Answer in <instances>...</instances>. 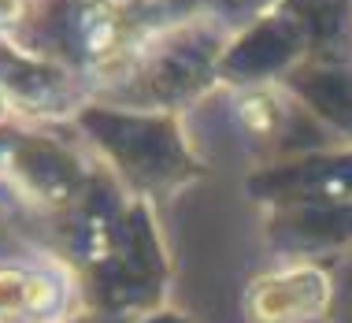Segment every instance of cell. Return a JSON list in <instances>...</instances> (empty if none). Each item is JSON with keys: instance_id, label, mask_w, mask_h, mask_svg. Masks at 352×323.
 I'll return each instance as SVG.
<instances>
[{"instance_id": "obj_4", "label": "cell", "mask_w": 352, "mask_h": 323, "mask_svg": "<svg viewBox=\"0 0 352 323\" xmlns=\"http://www.w3.org/2000/svg\"><path fill=\"white\" fill-rule=\"evenodd\" d=\"M4 108H8V104H4V93H0V119H4Z\"/></svg>"}, {"instance_id": "obj_1", "label": "cell", "mask_w": 352, "mask_h": 323, "mask_svg": "<svg viewBox=\"0 0 352 323\" xmlns=\"http://www.w3.org/2000/svg\"><path fill=\"white\" fill-rule=\"evenodd\" d=\"M330 305V279L319 268L267 271L245 293V312L252 323H308Z\"/></svg>"}, {"instance_id": "obj_2", "label": "cell", "mask_w": 352, "mask_h": 323, "mask_svg": "<svg viewBox=\"0 0 352 323\" xmlns=\"http://www.w3.org/2000/svg\"><path fill=\"white\" fill-rule=\"evenodd\" d=\"M56 305V282L41 271L0 268V320H37Z\"/></svg>"}, {"instance_id": "obj_3", "label": "cell", "mask_w": 352, "mask_h": 323, "mask_svg": "<svg viewBox=\"0 0 352 323\" xmlns=\"http://www.w3.org/2000/svg\"><path fill=\"white\" fill-rule=\"evenodd\" d=\"M23 15H26V0H0V30L19 26Z\"/></svg>"}]
</instances>
